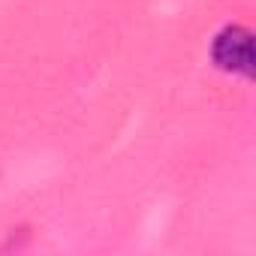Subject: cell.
Here are the masks:
<instances>
[{"mask_svg":"<svg viewBox=\"0 0 256 256\" xmlns=\"http://www.w3.org/2000/svg\"><path fill=\"white\" fill-rule=\"evenodd\" d=\"M208 58L214 64V70L232 76V78H253L256 70V54H253V34L244 24H223L208 48Z\"/></svg>","mask_w":256,"mask_h":256,"instance_id":"6da1fadb","label":"cell"}]
</instances>
